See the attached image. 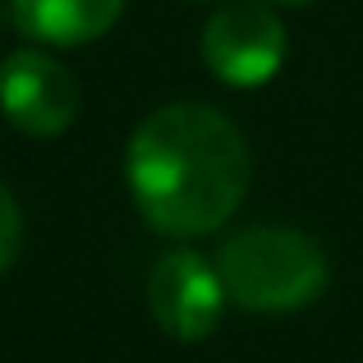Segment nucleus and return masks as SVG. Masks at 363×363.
Segmentation results:
<instances>
[{
  "label": "nucleus",
  "mask_w": 363,
  "mask_h": 363,
  "mask_svg": "<svg viewBox=\"0 0 363 363\" xmlns=\"http://www.w3.org/2000/svg\"><path fill=\"white\" fill-rule=\"evenodd\" d=\"M124 0H9L14 28L28 42L88 46L120 18Z\"/></svg>",
  "instance_id": "6"
},
{
  "label": "nucleus",
  "mask_w": 363,
  "mask_h": 363,
  "mask_svg": "<svg viewBox=\"0 0 363 363\" xmlns=\"http://www.w3.org/2000/svg\"><path fill=\"white\" fill-rule=\"evenodd\" d=\"M216 272L240 308L294 313L308 308L327 290L331 262L313 235L290 230V225H253L221 244Z\"/></svg>",
  "instance_id": "2"
},
{
  "label": "nucleus",
  "mask_w": 363,
  "mask_h": 363,
  "mask_svg": "<svg viewBox=\"0 0 363 363\" xmlns=\"http://www.w3.org/2000/svg\"><path fill=\"white\" fill-rule=\"evenodd\" d=\"M79 83L55 55L18 46L0 60V111L33 138H55L79 120Z\"/></svg>",
  "instance_id": "4"
},
{
  "label": "nucleus",
  "mask_w": 363,
  "mask_h": 363,
  "mask_svg": "<svg viewBox=\"0 0 363 363\" xmlns=\"http://www.w3.org/2000/svg\"><path fill=\"white\" fill-rule=\"evenodd\" d=\"M290 55V37L272 5L230 0L203 28V60L230 88H262L281 74Z\"/></svg>",
  "instance_id": "3"
},
{
  "label": "nucleus",
  "mask_w": 363,
  "mask_h": 363,
  "mask_svg": "<svg viewBox=\"0 0 363 363\" xmlns=\"http://www.w3.org/2000/svg\"><path fill=\"white\" fill-rule=\"evenodd\" d=\"M147 308L170 340H184V345L207 340L225 308L221 272L194 248H175L147 276Z\"/></svg>",
  "instance_id": "5"
},
{
  "label": "nucleus",
  "mask_w": 363,
  "mask_h": 363,
  "mask_svg": "<svg viewBox=\"0 0 363 363\" xmlns=\"http://www.w3.org/2000/svg\"><path fill=\"white\" fill-rule=\"evenodd\" d=\"M124 175L152 230L194 240L240 212L253 157L230 116L207 101H170L133 129Z\"/></svg>",
  "instance_id": "1"
},
{
  "label": "nucleus",
  "mask_w": 363,
  "mask_h": 363,
  "mask_svg": "<svg viewBox=\"0 0 363 363\" xmlns=\"http://www.w3.org/2000/svg\"><path fill=\"white\" fill-rule=\"evenodd\" d=\"M272 5H290V9H303V5H313V0H272Z\"/></svg>",
  "instance_id": "8"
},
{
  "label": "nucleus",
  "mask_w": 363,
  "mask_h": 363,
  "mask_svg": "<svg viewBox=\"0 0 363 363\" xmlns=\"http://www.w3.org/2000/svg\"><path fill=\"white\" fill-rule=\"evenodd\" d=\"M18 248H23V212H18L14 194L0 184V276L14 267Z\"/></svg>",
  "instance_id": "7"
}]
</instances>
